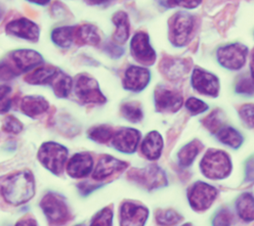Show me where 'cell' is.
Segmentation results:
<instances>
[{"label": "cell", "instance_id": "obj_1", "mask_svg": "<svg viewBox=\"0 0 254 226\" xmlns=\"http://www.w3.org/2000/svg\"><path fill=\"white\" fill-rule=\"evenodd\" d=\"M0 195L3 201L12 207L29 203L35 195V178L31 170L13 172L0 182Z\"/></svg>", "mask_w": 254, "mask_h": 226}, {"label": "cell", "instance_id": "obj_2", "mask_svg": "<svg viewBox=\"0 0 254 226\" xmlns=\"http://www.w3.org/2000/svg\"><path fill=\"white\" fill-rule=\"evenodd\" d=\"M199 19L190 11L179 10L167 19V40L173 48L182 49L190 45L198 30Z\"/></svg>", "mask_w": 254, "mask_h": 226}, {"label": "cell", "instance_id": "obj_3", "mask_svg": "<svg viewBox=\"0 0 254 226\" xmlns=\"http://www.w3.org/2000/svg\"><path fill=\"white\" fill-rule=\"evenodd\" d=\"M72 92L83 106H103L108 102L99 81L89 73L82 72L73 77Z\"/></svg>", "mask_w": 254, "mask_h": 226}, {"label": "cell", "instance_id": "obj_4", "mask_svg": "<svg viewBox=\"0 0 254 226\" xmlns=\"http://www.w3.org/2000/svg\"><path fill=\"white\" fill-rule=\"evenodd\" d=\"M250 55L251 49L247 44L240 41H234L216 48L215 60L224 70L238 73L246 68Z\"/></svg>", "mask_w": 254, "mask_h": 226}, {"label": "cell", "instance_id": "obj_5", "mask_svg": "<svg viewBox=\"0 0 254 226\" xmlns=\"http://www.w3.org/2000/svg\"><path fill=\"white\" fill-rule=\"evenodd\" d=\"M39 163L54 175H61L68 160V149L59 142H43L36 154Z\"/></svg>", "mask_w": 254, "mask_h": 226}, {"label": "cell", "instance_id": "obj_6", "mask_svg": "<svg viewBox=\"0 0 254 226\" xmlns=\"http://www.w3.org/2000/svg\"><path fill=\"white\" fill-rule=\"evenodd\" d=\"M129 53L137 65L151 68L158 62V52L151 41L150 33L144 30H137L129 39Z\"/></svg>", "mask_w": 254, "mask_h": 226}, {"label": "cell", "instance_id": "obj_7", "mask_svg": "<svg viewBox=\"0 0 254 226\" xmlns=\"http://www.w3.org/2000/svg\"><path fill=\"white\" fill-rule=\"evenodd\" d=\"M199 167L202 175L206 178L221 180L230 175L232 171V160L226 151L210 148L204 153Z\"/></svg>", "mask_w": 254, "mask_h": 226}, {"label": "cell", "instance_id": "obj_8", "mask_svg": "<svg viewBox=\"0 0 254 226\" xmlns=\"http://www.w3.org/2000/svg\"><path fill=\"white\" fill-rule=\"evenodd\" d=\"M39 207L51 226H60L66 224L70 219L68 205L62 195L55 192L45 194L39 203Z\"/></svg>", "mask_w": 254, "mask_h": 226}, {"label": "cell", "instance_id": "obj_9", "mask_svg": "<svg viewBox=\"0 0 254 226\" xmlns=\"http://www.w3.org/2000/svg\"><path fill=\"white\" fill-rule=\"evenodd\" d=\"M190 74V87L195 93L213 99L219 97L221 81L216 74L199 66H193Z\"/></svg>", "mask_w": 254, "mask_h": 226}, {"label": "cell", "instance_id": "obj_10", "mask_svg": "<svg viewBox=\"0 0 254 226\" xmlns=\"http://www.w3.org/2000/svg\"><path fill=\"white\" fill-rule=\"evenodd\" d=\"M193 67V61L190 57H180L169 54H162L159 61V74L161 76L171 83L180 82L190 74Z\"/></svg>", "mask_w": 254, "mask_h": 226}, {"label": "cell", "instance_id": "obj_11", "mask_svg": "<svg viewBox=\"0 0 254 226\" xmlns=\"http://www.w3.org/2000/svg\"><path fill=\"white\" fill-rule=\"evenodd\" d=\"M154 106L159 114H176L184 106V96L182 92L169 84L159 83L154 89Z\"/></svg>", "mask_w": 254, "mask_h": 226}, {"label": "cell", "instance_id": "obj_12", "mask_svg": "<svg viewBox=\"0 0 254 226\" xmlns=\"http://www.w3.org/2000/svg\"><path fill=\"white\" fill-rule=\"evenodd\" d=\"M127 178L146 190H156L167 185L165 172L155 164L142 168H133L128 172Z\"/></svg>", "mask_w": 254, "mask_h": 226}, {"label": "cell", "instance_id": "obj_13", "mask_svg": "<svg viewBox=\"0 0 254 226\" xmlns=\"http://www.w3.org/2000/svg\"><path fill=\"white\" fill-rule=\"evenodd\" d=\"M7 36L24 40L30 43H37L40 40V26L27 17H18L10 20L4 27Z\"/></svg>", "mask_w": 254, "mask_h": 226}, {"label": "cell", "instance_id": "obj_14", "mask_svg": "<svg viewBox=\"0 0 254 226\" xmlns=\"http://www.w3.org/2000/svg\"><path fill=\"white\" fill-rule=\"evenodd\" d=\"M152 77L150 68L137 64L128 65L124 71L122 85L126 91L141 93L150 85Z\"/></svg>", "mask_w": 254, "mask_h": 226}, {"label": "cell", "instance_id": "obj_15", "mask_svg": "<svg viewBox=\"0 0 254 226\" xmlns=\"http://www.w3.org/2000/svg\"><path fill=\"white\" fill-rule=\"evenodd\" d=\"M217 195L218 191L215 187L202 181L193 183L187 193L190 208L194 212H204L208 210L216 200Z\"/></svg>", "mask_w": 254, "mask_h": 226}, {"label": "cell", "instance_id": "obj_16", "mask_svg": "<svg viewBox=\"0 0 254 226\" xmlns=\"http://www.w3.org/2000/svg\"><path fill=\"white\" fill-rule=\"evenodd\" d=\"M142 133L139 129L131 127H122L116 129L111 140L112 147L123 154H134L141 143Z\"/></svg>", "mask_w": 254, "mask_h": 226}, {"label": "cell", "instance_id": "obj_17", "mask_svg": "<svg viewBox=\"0 0 254 226\" xmlns=\"http://www.w3.org/2000/svg\"><path fill=\"white\" fill-rule=\"evenodd\" d=\"M7 58L16 67L21 75H25L34 69L45 64L43 55L32 48H18L12 50Z\"/></svg>", "mask_w": 254, "mask_h": 226}, {"label": "cell", "instance_id": "obj_18", "mask_svg": "<svg viewBox=\"0 0 254 226\" xmlns=\"http://www.w3.org/2000/svg\"><path fill=\"white\" fill-rule=\"evenodd\" d=\"M149 218V210L131 201L124 202L120 208V226H145Z\"/></svg>", "mask_w": 254, "mask_h": 226}, {"label": "cell", "instance_id": "obj_19", "mask_svg": "<svg viewBox=\"0 0 254 226\" xmlns=\"http://www.w3.org/2000/svg\"><path fill=\"white\" fill-rule=\"evenodd\" d=\"M94 169V158L88 152L73 154L65 164L67 175L73 179H82L89 176Z\"/></svg>", "mask_w": 254, "mask_h": 226}, {"label": "cell", "instance_id": "obj_20", "mask_svg": "<svg viewBox=\"0 0 254 226\" xmlns=\"http://www.w3.org/2000/svg\"><path fill=\"white\" fill-rule=\"evenodd\" d=\"M127 167V161L119 160L111 155H103L92 171V177L96 181H104L115 173L121 172Z\"/></svg>", "mask_w": 254, "mask_h": 226}, {"label": "cell", "instance_id": "obj_21", "mask_svg": "<svg viewBox=\"0 0 254 226\" xmlns=\"http://www.w3.org/2000/svg\"><path fill=\"white\" fill-rule=\"evenodd\" d=\"M139 147L144 158L149 161H157L161 157L164 149L163 136L158 130H151L141 140Z\"/></svg>", "mask_w": 254, "mask_h": 226}, {"label": "cell", "instance_id": "obj_22", "mask_svg": "<svg viewBox=\"0 0 254 226\" xmlns=\"http://www.w3.org/2000/svg\"><path fill=\"white\" fill-rule=\"evenodd\" d=\"M19 107L24 116L36 120L49 111L50 103L42 95L32 94L23 97L20 101Z\"/></svg>", "mask_w": 254, "mask_h": 226}, {"label": "cell", "instance_id": "obj_23", "mask_svg": "<svg viewBox=\"0 0 254 226\" xmlns=\"http://www.w3.org/2000/svg\"><path fill=\"white\" fill-rule=\"evenodd\" d=\"M111 22L115 28L112 33V39L121 45H126L129 41L132 32L128 12L125 10L116 11L111 17Z\"/></svg>", "mask_w": 254, "mask_h": 226}, {"label": "cell", "instance_id": "obj_24", "mask_svg": "<svg viewBox=\"0 0 254 226\" xmlns=\"http://www.w3.org/2000/svg\"><path fill=\"white\" fill-rule=\"evenodd\" d=\"M102 42V34L96 25L91 23L77 25L74 40L75 45L100 47Z\"/></svg>", "mask_w": 254, "mask_h": 226}, {"label": "cell", "instance_id": "obj_25", "mask_svg": "<svg viewBox=\"0 0 254 226\" xmlns=\"http://www.w3.org/2000/svg\"><path fill=\"white\" fill-rule=\"evenodd\" d=\"M77 25H62L53 28L50 32V40L58 48L67 50L74 45Z\"/></svg>", "mask_w": 254, "mask_h": 226}, {"label": "cell", "instance_id": "obj_26", "mask_svg": "<svg viewBox=\"0 0 254 226\" xmlns=\"http://www.w3.org/2000/svg\"><path fill=\"white\" fill-rule=\"evenodd\" d=\"M59 68L53 65H41L29 74L25 75L24 81L33 86H49L57 70Z\"/></svg>", "mask_w": 254, "mask_h": 226}, {"label": "cell", "instance_id": "obj_27", "mask_svg": "<svg viewBox=\"0 0 254 226\" xmlns=\"http://www.w3.org/2000/svg\"><path fill=\"white\" fill-rule=\"evenodd\" d=\"M49 86L58 99H66L72 93L73 77L59 68Z\"/></svg>", "mask_w": 254, "mask_h": 226}, {"label": "cell", "instance_id": "obj_28", "mask_svg": "<svg viewBox=\"0 0 254 226\" xmlns=\"http://www.w3.org/2000/svg\"><path fill=\"white\" fill-rule=\"evenodd\" d=\"M214 136L219 143L234 150L240 149L245 142V137L239 129L227 125L219 129Z\"/></svg>", "mask_w": 254, "mask_h": 226}, {"label": "cell", "instance_id": "obj_29", "mask_svg": "<svg viewBox=\"0 0 254 226\" xmlns=\"http://www.w3.org/2000/svg\"><path fill=\"white\" fill-rule=\"evenodd\" d=\"M204 145L203 143L198 139H192L187 144H185L177 154L178 163L182 167H188L190 164L195 161L196 157L200 154V152L203 150Z\"/></svg>", "mask_w": 254, "mask_h": 226}, {"label": "cell", "instance_id": "obj_30", "mask_svg": "<svg viewBox=\"0 0 254 226\" xmlns=\"http://www.w3.org/2000/svg\"><path fill=\"white\" fill-rule=\"evenodd\" d=\"M121 116L130 124H140L145 117L142 104L137 101L124 102L120 107Z\"/></svg>", "mask_w": 254, "mask_h": 226}, {"label": "cell", "instance_id": "obj_31", "mask_svg": "<svg viewBox=\"0 0 254 226\" xmlns=\"http://www.w3.org/2000/svg\"><path fill=\"white\" fill-rule=\"evenodd\" d=\"M236 211L239 217L247 222L254 221V196L251 193H243L236 201Z\"/></svg>", "mask_w": 254, "mask_h": 226}, {"label": "cell", "instance_id": "obj_32", "mask_svg": "<svg viewBox=\"0 0 254 226\" xmlns=\"http://www.w3.org/2000/svg\"><path fill=\"white\" fill-rule=\"evenodd\" d=\"M115 129L110 125H97L88 129L86 136L92 142L97 144H108L111 142Z\"/></svg>", "mask_w": 254, "mask_h": 226}, {"label": "cell", "instance_id": "obj_33", "mask_svg": "<svg viewBox=\"0 0 254 226\" xmlns=\"http://www.w3.org/2000/svg\"><path fill=\"white\" fill-rule=\"evenodd\" d=\"M226 115L222 109L216 108L212 110L207 116L200 120L203 128L207 129L212 135H214L219 129L225 126Z\"/></svg>", "mask_w": 254, "mask_h": 226}, {"label": "cell", "instance_id": "obj_34", "mask_svg": "<svg viewBox=\"0 0 254 226\" xmlns=\"http://www.w3.org/2000/svg\"><path fill=\"white\" fill-rule=\"evenodd\" d=\"M254 76L252 75L243 74L236 79L234 90L238 95L244 97H253L254 92Z\"/></svg>", "mask_w": 254, "mask_h": 226}, {"label": "cell", "instance_id": "obj_35", "mask_svg": "<svg viewBox=\"0 0 254 226\" xmlns=\"http://www.w3.org/2000/svg\"><path fill=\"white\" fill-rule=\"evenodd\" d=\"M100 47L102 52L114 61L122 59L127 53V48L125 47V45H121L115 42L112 38L103 41Z\"/></svg>", "mask_w": 254, "mask_h": 226}, {"label": "cell", "instance_id": "obj_36", "mask_svg": "<svg viewBox=\"0 0 254 226\" xmlns=\"http://www.w3.org/2000/svg\"><path fill=\"white\" fill-rule=\"evenodd\" d=\"M182 220V216L171 209L159 210L158 212H156V222L160 226H176Z\"/></svg>", "mask_w": 254, "mask_h": 226}, {"label": "cell", "instance_id": "obj_37", "mask_svg": "<svg viewBox=\"0 0 254 226\" xmlns=\"http://www.w3.org/2000/svg\"><path fill=\"white\" fill-rule=\"evenodd\" d=\"M184 107L187 110V112L192 117L203 115L210 108L205 101L195 96L188 97L184 101Z\"/></svg>", "mask_w": 254, "mask_h": 226}, {"label": "cell", "instance_id": "obj_38", "mask_svg": "<svg viewBox=\"0 0 254 226\" xmlns=\"http://www.w3.org/2000/svg\"><path fill=\"white\" fill-rule=\"evenodd\" d=\"M13 87L8 83H0V115H7L13 107Z\"/></svg>", "mask_w": 254, "mask_h": 226}, {"label": "cell", "instance_id": "obj_39", "mask_svg": "<svg viewBox=\"0 0 254 226\" xmlns=\"http://www.w3.org/2000/svg\"><path fill=\"white\" fill-rule=\"evenodd\" d=\"M21 76V74L18 72L16 67L8 59L0 60V82L7 83L17 77Z\"/></svg>", "mask_w": 254, "mask_h": 226}, {"label": "cell", "instance_id": "obj_40", "mask_svg": "<svg viewBox=\"0 0 254 226\" xmlns=\"http://www.w3.org/2000/svg\"><path fill=\"white\" fill-rule=\"evenodd\" d=\"M114 213L112 208L105 207L92 217L89 226H113Z\"/></svg>", "mask_w": 254, "mask_h": 226}, {"label": "cell", "instance_id": "obj_41", "mask_svg": "<svg viewBox=\"0 0 254 226\" xmlns=\"http://www.w3.org/2000/svg\"><path fill=\"white\" fill-rule=\"evenodd\" d=\"M1 129L7 134L18 135L24 130V124L17 117L13 115H8L4 118Z\"/></svg>", "mask_w": 254, "mask_h": 226}, {"label": "cell", "instance_id": "obj_42", "mask_svg": "<svg viewBox=\"0 0 254 226\" xmlns=\"http://www.w3.org/2000/svg\"><path fill=\"white\" fill-rule=\"evenodd\" d=\"M238 115L244 126L249 129H254V103H246L238 109Z\"/></svg>", "mask_w": 254, "mask_h": 226}, {"label": "cell", "instance_id": "obj_43", "mask_svg": "<svg viewBox=\"0 0 254 226\" xmlns=\"http://www.w3.org/2000/svg\"><path fill=\"white\" fill-rule=\"evenodd\" d=\"M233 224V215L226 209L221 208L213 217L212 226H231Z\"/></svg>", "mask_w": 254, "mask_h": 226}, {"label": "cell", "instance_id": "obj_44", "mask_svg": "<svg viewBox=\"0 0 254 226\" xmlns=\"http://www.w3.org/2000/svg\"><path fill=\"white\" fill-rule=\"evenodd\" d=\"M69 14H71L67 8L65 7V5L60 2V1H55L52 6H51V15L55 18V19H65V17L69 16Z\"/></svg>", "mask_w": 254, "mask_h": 226}, {"label": "cell", "instance_id": "obj_45", "mask_svg": "<svg viewBox=\"0 0 254 226\" xmlns=\"http://www.w3.org/2000/svg\"><path fill=\"white\" fill-rule=\"evenodd\" d=\"M202 2L203 0H178V7L182 10L192 11L197 9Z\"/></svg>", "mask_w": 254, "mask_h": 226}, {"label": "cell", "instance_id": "obj_46", "mask_svg": "<svg viewBox=\"0 0 254 226\" xmlns=\"http://www.w3.org/2000/svg\"><path fill=\"white\" fill-rule=\"evenodd\" d=\"M155 2L163 10H173L178 8V0H155Z\"/></svg>", "mask_w": 254, "mask_h": 226}, {"label": "cell", "instance_id": "obj_47", "mask_svg": "<svg viewBox=\"0 0 254 226\" xmlns=\"http://www.w3.org/2000/svg\"><path fill=\"white\" fill-rule=\"evenodd\" d=\"M86 5L91 7H108L117 0H82Z\"/></svg>", "mask_w": 254, "mask_h": 226}, {"label": "cell", "instance_id": "obj_48", "mask_svg": "<svg viewBox=\"0 0 254 226\" xmlns=\"http://www.w3.org/2000/svg\"><path fill=\"white\" fill-rule=\"evenodd\" d=\"M78 187H79V190L81 191V193L83 194V195H88L90 192L94 191L95 188H98L99 185H96V184H92L90 182H85L84 181V182H81L78 185Z\"/></svg>", "mask_w": 254, "mask_h": 226}, {"label": "cell", "instance_id": "obj_49", "mask_svg": "<svg viewBox=\"0 0 254 226\" xmlns=\"http://www.w3.org/2000/svg\"><path fill=\"white\" fill-rule=\"evenodd\" d=\"M15 226H39L37 222L32 218H26L18 221Z\"/></svg>", "mask_w": 254, "mask_h": 226}, {"label": "cell", "instance_id": "obj_50", "mask_svg": "<svg viewBox=\"0 0 254 226\" xmlns=\"http://www.w3.org/2000/svg\"><path fill=\"white\" fill-rule=\"evenodd\" d=\"M28 3L34 5V6H38V7H47L52 0H25Z\"/></svg>", "mask_w": 254, "mask_h": 226}, {"label": "cell", "instance_id": "obj_51", "mask_svg": "<svg viewBox=\"0 0 254 226\" xmlns=\"http://www.w3.org/2000/svg\"><path fill=\"white\" fill-rule=\"evenodd\" d=\"M4 15H5V9H4V7L0 4V22L2 21Z\"/></svg>", "mask_w": 254, "mask_h": 226}, {"label": "cell", "instance_id": "obj_52", "mask_svg": "<svg viewBox=\"0 0 254 226\" xmlns=\"http://www.w3.org/2000/svg\"><path fill=\"white\" fill-rule=\"evenodd\" d=\"M182 226H192L191 224H185V225H183Z\"/></svg>", "mask_w": 254, "mask_h": 226}, {"label": "cell", "instance_id": "obj_53", "mask_svg": "<svg viewBox=\"0 0 254 226\" xmlns=\"http://www.w3.org/2000/svg\"><path fill=\"white\" fill-rule=\"evenodd\" d=\"M86 226L85 225H78V226Z\"/></svg>", "mask_w": 254, "mask_h": 226}]
</instances>
